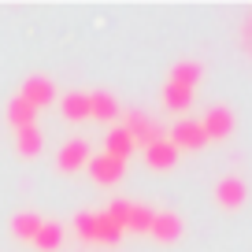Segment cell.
Listing matches in <instances>:
<instances>
[{
  "label": "cell",
  "mask_w": 252,
  "mask_h": 252,
  "mask_svg": "<svg viewBox=\"0 0 252 252\" xmlns=\"http://www.w3.org/2000/svg\"><path fill=\"white\" fill-rule=\"evenodd\" d=\"M15 96H23L33 111H41V108H52V104L60 100V89H56V82L48 78V74H30V78H23V86H19Z\"/></svg>",
  "instance_id": "6da1fadb"
},
{
  "label": "cell",
  "mask_w": 252,
  "mask_h": 252,
  "mask_svg": "<svg viewBox=\"0 0 252 252\" xmlns=\"http://www.w3.org/2000/svg\"><path fill=\"white\" fill-rule=\"evenodd\" d=\"M234 111L226 108V104H212V108L204 111V119H200V130H204L208 141H226V137H234Z\"/></svg>",
  "instance_id": "7a4b0ae2"
},
{
  "label": "cell",
  "mask_w": 252,
  "mask_h": 252,
  "mask_svg": "<svg viewBox=\"0 0 252 252\" xmlns=\"http://www.w3.org/2000/svg\"><path fill=\"white\" fill-rule=\"evenodd\" d=\"M123 130L130 137H134L137 149H149L152 141H159V137H167L163 130H159V123H152L145 111H123Z\"/></svg>",
  "instance_id": "3957f363"
},
{
  "label": "cell",
  "mask_w": 252,
  "mask_h": 252,
  "mask_svg": "<svg viewBox=\"0 0 252 252\" xmlns=\"http://www.w3.org/2000/svg\"><path fill=\"white\" fill-rule=\"evenodd\" d=\"M89 159H93L89 141H86V137H71V141L56 152V171H60V174H78V171L89 167Z\"/></svg>",
  "instance_id": "277c9868"
},
{
  "label": "cell",
  "mask_w": 252,
  "mask_h": 252,
  "mask_svg": "<svg viewBox=\"0 0 252 252\" xmlns=\"http://www.w3.org/2000/svg\"><path fill=\"white\" fill-rule=\"evenodd\" d=\"M167 141H171L178 152H200V149L208 145V137H204V130H200L197 119H178V123L171 126Z\"/></svg>",
  "instance_id": "5b68a950"
},
{
  "label": "cell",
  "mask_w": 252,
  "mask_h": 252,
  "mask_svg": "<svg viewBox=\"0 0 252 252\" xmlns=\"http://www.w3.org/2000/svg\"><path fill=\"white\" fill-rule=\"evenodd\" d=\"M212 197H215V204H219L222 212H237V208L249 200V186H245L237 174H226V178L215 182V193H212Z\"/></svg>",
  "instance_id": "8992f818"
},
{
  "label": "cell",
  "mask_w": 252,
  "mask_h": 252,
  "mask_svg": "<svg viewBox=\"0 0 252 252\" xmlns=\"http://www.w3.org/2000/svg\"><path fill=\"white\" fill-rule=\"evenodd\" d=\"M182 234H186V219L178 212H156L152 215V230H149L152 241L174 245V241H182Z\"/></svg>",
  "instance_id": "52a82bcc"
},
{
  "label": "cell",
  "mask_w": 252,
  "mask_h": 252,
  "mask_svg": "<svg viewBox=\"0 0 252 252\" xmlns=\"http://www.w3.org/2000/svg\"><path fill=\"white\" fill-rule=\"evenodd\" d=\"M89 178L96 182V186H119V182H123V174H126V163L123 159H111V156H93L89 159Z\"/></svg>",
  "instance_id": "ba28073f"
},
{
  "label": "cell",
  "mask_w": 252,
  "mask_h": 252,
  "mask_svg": "<svg viewBox=\"0 0 252 252\" xmlns=\"http://www.w3.org/2000/svg\"><path fill=\"white\" fill-rule=\"evenodd\" d=\"M119 115H123V108H119L115 93H108V89H93V93H89V119H96V123H115Z\"/></svg>",
  "instance_id": "9c48e42d"
},
{
  "label": "cell",
  "mask_w": 252,
  "mask_h": 252,
  "mask_svg": "<svg viewBox=\"0 0 252 252\" xmlns=\"http://www.w3.org/2000/svg\"><path fill=\"white\" fill-rule=\"evenodd\" d=\"M145 163H149L152 171H174V163H178V149H174L167 137H159V141H152L149 149H145Z\"/></svg>",
  "instance_id": "30bf717a"
},
{
  "label": "cell",
  "mask_w": 252,
  "mask_h": 252,
  "mask_svg": "<svg viewBox=\"0 0 252 252\" xmlns=\"http://www.w3.org/2000/svg\"><path fill=\"white\" fill-rule=\"evenodd\" d=\"M200 78H204V63H200V60H178L171 71H167V82L186 86V89H197Z\"/></svg>",
  "instance_id": "8fae6325"
},
{
  "label": "cell",
  "mask_w": 252,
  "mask_h": 252,
  "mask_svg": "<svg viewBox=\"0 0 252 252\" xmlns=\"http://www.w3.org/2000/svg\"><path fill=\"white\" fill-rule=\"evenodd\" d=\"M134 152H137L134 137L126 134L123 126H111V130H108V137H104V156H111V159H123V163H126V159L134 156Z\"/></svg>",
  "instance_id": "7c38bea8"
},
{
  "label": "cell",
  "mask_w": 252,
  "mask_h": 252,
  "mask_svg": "<svg viewBox=\"0 0 252 252\" xmlns=\"http://www.w3.org/2000/svg\"><path fill=\"white\" fill-rule=\"evenodd\" d=\"M193 93H197V89H186V86H174V82H163V89H159V100H163L167 111H174V115H186V111L193 108Z\"/></svg>",
  "instance_id": "4fadbf2b"
},
{
  "label": "cell",
  "mask_w": 252,
  "mask_h": 252,
  "mask_svg": "<svg viewBox=\"0 0 252 252\" xmlns=\"http://www.w3.org/2000/svg\"><path fill=\"white\" fill-rule=\"evenodd\" d=\"M4 119H8L11 134H19V130H26V126H37V111L30 108V104L23 100V96H11L8 108H4Z\"/></svg>",
  "instance_id": "5bb4252c"
},
{
  "label": "cell",
  "mask_w": 252,
  "mask_h": 252,
  "mask_svg": "<svg viewBox=\"0 0 252 252\" xmlns=\"http://www.w3.org/2000/svg\"><path fill=\"white\" fill-rule=\"evenodd\" d=\"M56 104H60V115L67 119V123L89 119V93H78V89H74V93H63Z\"/></svg>",
  "instance_id": "9a60e30c"
},
{
  "label": "cell",
  "mask_w": 252,
  "mask_h": 252,
  "mask_svg": "<svg viewBox=\"0 0 252 252\" xmlns=\"http://www.w3.org/2000/svg\"><path fill=\"white\" fill-rule=\"evenodd\" d=\"M30 245H33L37 252H60V245H63V222L45 219V222H41V230L33 234Z\"/></svg>",
  "instance_id": "2e32d148"
},
{
  "label": "cell",
  "mask_w": 252,
  "mask_h": 252,
  "mask_svg": "<svg viewBox=\"0 0 252 252\" xmlns=\"http://www.w3.org/2000/svg\"><path fill=\"white\" fill-rule=\"evenodd\" d=\"M41 222H45V215L26 208V212L11 215V237H15V241H33V234L41 230Z\"/></svg>",
  "instance_id": "e0dca14e"
},
{
  "label": "cell",
  "mask_w": 252,
  "mask_h": 252,
  "mask_svg": "<svg viewBox=\"0 0 252 252\" xmlns=\"http://www.w3.org/2000/svg\"><path fill=\"white\" fill-rule=\"evenodd\" d=\"M41 149H45V134H41L37 126H26V130H19V134H15V152L23 159H37Z\"/></svg>",
  "instance_id": "ac0fdd59"
},
{
  "label": "cell",
  "mask_w": 252,
  "mask_h": 252,
  "mask_svg": "<svg viewBox=\"0 0 252 252\" xmlns=\"http://www.w3.org/2000/svg\"><path fill=\"white\" fill-rule=\"evenodd\" d=\"M119 241H123V230H119L104 212H96V219H93V245H119Z\"/></svg>",
  "instance_id": "d6986e66"
},
{
  "label": "cell",
  "mask_w": 252,
  "mask_h": 252,
  "mask_svg": "<svg viewBox=\"0 0 252 252\" xmlns=\"http://www.w3.org/2000/svg\"><path fill=\"white\" fill-rule=\"evenodd\" d=\"M152 215H156V212H152L149 204H134L126 230H130V234H149V230H152Z\"/></svg>",
  "instance_id": "ffe728a7"
},
{
  "label": "cell",
  "mask_w": 252,
  "mask_h": 252,
  "mask_svg": "<svg viewBox=\"0 0 252 252\" xmlns=\"http://www.w3.org/2000/svg\"><path fill=\"white\" fill-rule=\"evenodd\" d=\"M130 212H134V200H111V204L104 208V215H108L123 234H126V222H130Z\"/></svg>",
  "instance_id": "44dd1931"
},
{
  "label": "cell",
  "mask_w": 252,
  "mask_h": 252,
  "mask_svg": "<svg viewBox=\"0 0 252 252\" xmlns=\"http://www.w3.org/2000/svg\"><path fill=\"white\" fill-rule=\"evenodd\" d=\"M93 219H96V212H74V219H71L78 241H86V245H93Z\"/></svg>",
  "instance_id": "7402d4cb"
}]
</instances>
